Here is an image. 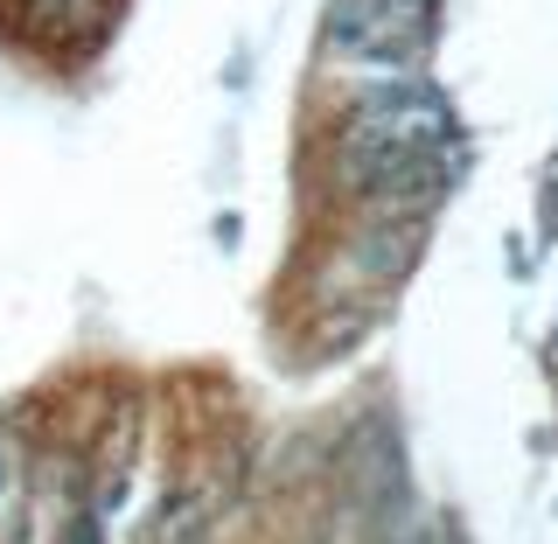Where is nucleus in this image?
<instances>
[{
  "mask_svg": "<svg viewBox=\"0 0 558 544\" xmlns=\"http://www.w3.org/2000/svg\"><path fill=\"white\" fill-rule=\"evenodd\" d=\"M433 0H342L336 8V49L349 57H371V63H398L412 49H426L433 28Z\"/></svg>",
  "mask_w": 558,
  "mask_h": 544,
  "instance_id": "obj_1",
  "label": "nucleus"
},
{
  "mask_svg": "<svg viewBox=\"0 0 558 544\" xmlns=\"http://www.w3.org/2000/svg\"><path fill=\"white\" fill-rule=\"evenodd\" d=\"M0 482H8V461H0Z\"/></svg>",
  "mask_w": 558,
  "mask_h": 544,
  "instance_id": "obj_2",
  "label": "nucleus"
}]
</instances>
